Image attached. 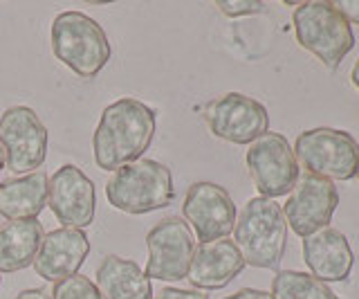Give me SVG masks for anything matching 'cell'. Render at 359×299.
Returning a JSON list of instances; mask_svg holds the SVG:
<instances>
[{"label": "cell", "mask_w": 359, "mask_h": 299, "mask_svg": "<svg viewBox=\"0 0 359 299\" xmlns=\"http://www.w3.org/2000/svg\"><path fill=\"white\" fill-rule=\"evenodd\" d=\"M157 131V115L135 97H121L106 106L95 128L93 149L99 169L115 173L123 164L137 162Z\"/></svg>", "instance_id": "cell-1"}, {"label": "cell", "mask_w": 359, "mask_h": 299, "mask_svg": "<svg viewBox=\"0 0 359 299\" xmlns=\"http://www.w3.org/2000/svg\"><path fill=\"white\" fill-rule=\"evenodd\" d=\"M233 243L245 265L274 270L283 261L287 246V220L283 207L269 198L256 196L241 209L233 225Z\"/></svg>", "instance_id": "cell-2"}, {"label": "cell", "mask_w": 359, "mask_h": 299, "mask_svg": "<svg viewBox=\"0 0 359 299\" xmlns=\"http://www.w3.org/2000/svg\"><path fill=\"white\" fill-rule=\"evenodd\" d=\"M106 196L112 207L133 216L164 209L175 198L171 169L149 158L123 164L110 175Z\"/></svg>", "instance_id": "cell-3"}, {"label": "cell", "mask_w": 359, "mask_h": 299, "mask_svg": "<svg viewBox=\"0 0 359 299\" xmlns=\"http://www.w3.org/2000/svg\"><path fill=\"white\" fill-rule=\"evenodd\" d=\"M52 52L81 79H95L110 61L104 27L83 12H61L52 23Z\"/></svg>", "instance_id": "cell-4"}, {"label": "cell", "mask_w": 359, "mask_h": 299, "mask_svg": "<svg viewBox=\"0 0 359 299\" xmlns=\"http://www.w3.org/2000/svg\"><path fill=\"white\" fill-rule=\"evenodd\" d=\"M297 41L301 48L312 52L325 68H339L346 54L355 46V34L351 23L339 14L334 3L312 0L301 3L292 16Z\"/></svg>", "instance_id": "cell-5"}, {"label": "cell", "mask_w": 359, "mask_h": 299, "mask_svg": "<svg viewBox=\"0 0 359 299\" xmlns=\"http://www.w3.org/2000/svg\"><path fill=\"white\" fill-rule=\"evenodd\" d=\"M294 156L308 173L325 180H351L359 164V144L346 131L312 128L294 142Z\"/></svg>", "instance_id": "cell-6"}, {"label": "cell", "mask_w": 359, "mask_h": 299, "mask_svg": "<svg viewBox=\"0 0 359 299\" xmlns=\"http://www.w3.org/2000/svg\"><path fill=\"white\" fill-rule=\"evenodd\" d=\"M48 128L29 106H11L0 115V144L11 173H34L48 158Z\"/></svg>", "instance_id": "cell-7"}, {"label": "cell", "mask_w": 359, "mask_h": 299, "mask_svg": "<svg viewBox=\"0 0 359 299\" xmlns=\"http://www.w3.org/2000/svg\"><path fill=\"white\" fill-rule=\"evenodd\" d=\"M245 162L258 194L269 198V201L290 194L299 180V162L294 149L280 133L267 131L265 135L254 140L247 149Z\"/></svg>", "instance_id": "cell-8"}, {"label": "cell", "mask_w": 359, "mask_h": 299, "mask_svg": "<svg viewBox=\"0 0 359 299\" xmlns=\"http://www.w3.org/2000/svg\"><path fill=\"white\" fill-rule=\"evenodd\" d=\"M146 248H149V263L144 272L149 279H187L191 259L196 254V239L191 234L189 223H184L182 218H162L146 237Z\"/></svg>", "instance_id": "cell-9"}, {"label": "cell", "mask_w": 359, "mask_h": 299, "mask_svg": "<svg viewBox=\"0 0 359 299\" xmlns=\"http://www.w3.org/2000/svg\"><path fill=\"white\" fill-rule=\"evenodd\" d=\"M209 131L216 138L231 144H252L267 133V108L243 93H227L205 108Z\"/></svg>", "instance_id": "cell-10"}, {"label": "cell", "mask_w": 359, "mask_h": 299, "mask_svg": "<svg viewBox=\"0 0 359 299\" xmlns=\"http://www.w3.org/2000/svg\"><path fill=\"white\" fill-rule=\"evenodd\" d=\"M337 205H339V194L334 182L306 171L299 173L297 185L292 187L283 214L294 234L308 237L312 232L328 227Z\"/></svg>", "instance_id": "cell-11"}, {"label": "cell", "mask_w": 359, "mask_h": 299, "mask_svg": "<svg viewBox=\"0 0 359 299\" xmlns=\"http://www.w3.org/2000/svg\"><path fill=\"white\" fill-rule=\"evenodd\" d=\"M182 212L200 243L227 239L238 216L229 192L216 182L191 185L184 196Z\"/></svg>", "instance_id": "cell-12"}, {"label": "cell", "mask_w": 359, "mask_h": 299, "mask_svg": "<svg viewBox=\"0 0 359 299\" xmlns=\"http://www.w3.org/2000/svg\"><path fill=\"white\" fill-rule=\"evenodd\" d=\"M48 207L63 227L86 230L95 220V182L76 164H63L50 178Z\"/></svg>", "instance_id": "cell-13"}, {"label": "cell", "mask_w": 359, "mask_h": 299, "mask_svg": "<svg viewBox=\"0 0 359 299\" xmlns=\"http://www.w3.org/2000/svg\"><path fill=\"white\" fill-rule=\"evenodd\" d=\"M90 254V239L83 230L59 227L43 237L34 270L45 281L59 284L67 277H74Z\"/></svg>", "instance_id": "cell-14"}, {"label": "cell", "mask_w": 359, "mask_h": 299, "mask_svg": "<svg viewBox=\"0 0 359 299\" xmlns=\"http://www.w3.org/2000/svg\"><path fill=\"white\" fill-rule=\"evenodd\" d=\"M303 261L310 268L312 277L328 284L348 279L355 257L351 243L339 230L323 227L303 237Z\"/></svg>", "instance_id": "cell-15"}, {"label": "cell", "mask_w": 359, "mask_h": 299, "mask_svg": "<svg viewBox=\"0 0 359 299\" xmlns=\"http://www.w3.org/2000/svg\"><path fill=\"white\" fill-rule=\"evenodd\" d=\"M245 268V259L229 239L200 243L196 248L187 279L202 291H220L231 284Z\"/></svg>", "instance_id": "cell-16"}, {"label": "cell", "mask_w": 359, "mask_h": 299, "mask_svg": "<svg viewBox=\"0 0 359 299\" xmlns=\"http://www.w3.org/2000/svg\"><path fill=\"white\" fill-rule=\"evenodd\" d=\"M97 288L104 299H153V284L130 259L108 254L97 268Z\"/></svg>", "instance_id": "cell-17"}, {"label": "cell", "mask_w": 359, "mask_h": 299, "mask_svg": "<svg viewBox=\"0 0 359 299\" xmlns=\"http://www.w3.org/2000/svg\"><path fill=\"white\" fill-rule=\"evenodd\" d=\"M50 180L41 171L0 182V214L7 220L36 218L48 205Z\"/></svg>", "instance_id": "cell-18"}, {"label": "cell", "mask_w": 359, "mask_h": 299, "mask_svg": "<svg viewBox=\"0 0 359 299\" xmlns=\"http://www.w3.org/2000/svg\"><path fill=\"white\" fill-rule=\"evenodd\" d=\"M45 230L36 218L7 220L0 227V272H18L34 263Z\"/></svg>", "instance_id": "cell-19"}, {"label": "cell", "mask_w": 359, "mask_h": 299, "mask_svg": "<svg viewBox=\"0 0 359 299\" xmlns=\"http://www.w3.org/2000/svg\"><path fill=\"white\" fill-rule=\"evenodd\" d=\"M274 299H339L334 291L317 277L299 270H280L272 279Z\"/></svg>", "instance_id": "cell-20"}, {"label": "cell", "mask_w": 359, "mask_h": 299, "mask_svg": "<svg viewBox=\"0 0 359 299\" xmlns=\"http://www.w3.org/2000/svg\"><path fill=\"white\" fill-rule=\"evenodd\" d=\"M52 299H104L93 279L83 274L67 277V279L54 284Z\"/></svg>", "instance_id": "cell-21"}, {"label": "cell", "mask_w": 359, "mask_h": 299, "mask_svg": "<svg viewBox=\"0 0 359 299\" xmlns=\"http://www.w3.org/2000/svg\"><path fill=\"white\" fill-rule=\"evenodd\" d=\"M218 9L229 18H238V16H254V14H263L267 5L261 0H218Z\"/></svg>", "instance_id": "cell-22"}, {"label": "cell", "mask_w": 359, "mask_h": 299, "mask_svg": "<svg viewBox=\"0 0 359 299\" xmlns=\"http://www.w3.org/2000/svg\"><path fill=\"white\" fill-rule=\"evenodd\" d=\"M155 299H209L200 291H184V288H162L155 293Z\"/></svg>", "instance_id": "cell-23"}, {"label": "cell", "mask_w": 359, "mask_h": 299, "mask_svg": "<svg viewBox=\"0 0 359 299\" xmlns=\"http://www.w3.org/2000/svg\"><path fill=\"white\" fill-rule=\"evenodd\" d=\"M339 9V14L348 20V23H359V0H339L334 3Z\"/></svg>", "instance_id": "cell-24"}, {"label": "cell", "mask_w": 359, "mask_h": 299, "mask_svg": "<svg viewBox=\"0 0 359 299\" xmlns=\"http://www.w3.org/2000/svg\"><path fill=\"white\" fill-rule=\"evenodd\" d=\"M224 299H274L272 293H265V291H256V288H243V291L233 293Z\"/></svg>", "instance_id": "cell-25"}, {"label": "cell", "mask_w": 359, "mask_h": 299, "mask_svg": "<svg viewBox=\"0 0 359 299\" xmlns=\"http://www.w3.org/2000/svg\"><path fill=\"white\" fill-rule=\"evenodd\" d=\"M16 299H52V293L48 288H29L16 295Z\"/></svg>", "instance_id": "cell-26"}, {"label": "cell", "mask_w": 359, "mask_h": 299, "mask_svg": "<svg viewBox=\"0 0 359 299\" xmlns=\"http://www.w3.org/2000/svg\"><path fill=\"white\" fill-rule=\"evenodd\" d=\"M351 79H353V86L359 91V59H357V63L353 65V72H351Z\"/></svg>", "instance_id": "cell-27"}, {"label": "cell", "mask_w": 359, "mask_h": 299, "mask_svg": "<svg viewBox=\"0 0 359 299\" xmlns=\"http://www.w3.org/2000/svg\"><path fill=\"white\" fill-rule=\"evenodd\" d=\"M3 167H5V149H3V144H0V173H3Z\"/></svg>", "instance_id": "cell-28"}, {"label": "cell", "mask_w": 359, "mask_h": 299, "mask_svg": "<svg viewBox=\"0 0 359 299\" xmlns=\"http://www.w3.org/2000/svg\"><path fill=\"white\" fill-rule=\"evenodd\" d=\"M355 175H359V164H357V173H355Z\"/></svg>", "instance_id": "cell-29"}]
</instances>
